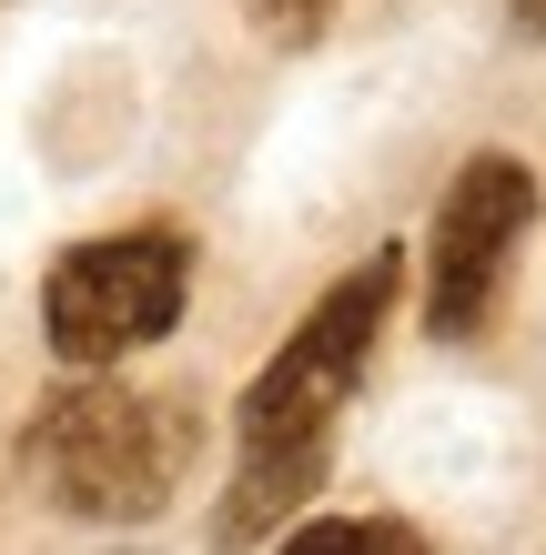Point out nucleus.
Returning <instances> with one entry per match:
<instances>
[{
	"instance_id": "1",
	"label": "nucleus",
	"mask_w": 546,
	"mask_h": 555,
	"mask_svg": "<svg viewBox=\"0 0 546 555\" xmlns=\"http://www.w3.org/2000/svg\"><path fill=\"white\" fill-rule=\"evenodd\" d=\"M395 293H405V253L384 243L355 273H334L325 304H314L294 334L274 344V364L243 384V404H233V485H223V515H213L223 545H264L274 526L304 515V495H325L334 424L355 404L384 323H395Z\"/></svg>"
},
{
	"instance_id": "2",
	"label": "nucleus",
	"mask_w": 546,
	"mask_h": 555,
	"mask_svg": "<svg viewBox=\"0 0 546 555\" xmlns=\"http://www.w3.org/2000/svg\"><path fill=\"white\" fill-rule=\"evenodd\" d=\"M21 465L61 515H91V526H142V515L173 505V485L192 465V414L163 395H122V384L81 374L61 395L30 404L21 424Z\"/></svg>"
},
{
	"instance_id": "3",
	"label": "nucleus",
	"mask_w": 546,
	"mask_h": 555,
	"mask_svg": "<svg viewBox=\"0 0 546 555\" xmlns=\"http://www.w3.org/2000/svg\"><path fill=\"white\" fill-rule=\"evenodd\" d=\"M182 304H192V243L173 222H132V233L72 243L41 273V334L72 374H102L122 353L163 344L182 323Z\"/></svg>"
},
{
	"instance_id": "4",
	"label": "nucleus",
	"mask_w": 546,
	"mask_h": 555,
	"mask_svg": "<svg viewBox=\"0 0 546 555\" xmlns=\"http://www.w3.org/2000/svg\"><path fill=\"white\" fill-rule=\"evenodd\" d=\"M536 233V172L517 152H475L435 203L426 233V334L475 344L506 313V283H517V253Z\"/></svg>"
},
{
	"instance_id": "5",
	"label": "nucleus",
	"mask_w": 546,
	"mask_h": 555,
	"mask_svg": "<svg viewBox=\"0 0 546 555\" xmlns=\"http://www.w3.org/2000/svg\"><path fill=\"white\" fill-rule=\"evenodd\" d=\"M294 545H355V555H426V526L405 515H294Z\"/></svg>"
},
{
	"instance_id": "6",
	"label": "nucleus",
	"mask_w": 546,
	"mask_h": 555,
	"mask_svg": "<svg viewBox=\"0 0 546 555\" xmlns=\"http://www.w3.org/2000/svg\"><path fill=\"white\" fill-rule=\"evenodd\" d=\"M253 21H264V41H314L334 21V0H253Z\"/></svg>"
},
{
	"instance_id": "7",
	"label": "nucleus",
	"mask_w": 546,
	"mask_h": 555,
	"mask_svg": "<svg viewBox=\"0 0 546 555\" xmlns=\"http://www.w3.org/2000/svg\"><path fill=\"white\" fill-rule=\"evenodd\" d=\"M517 30H536V41H546V0H517Z\"/></svg>"
}]
</instances>
